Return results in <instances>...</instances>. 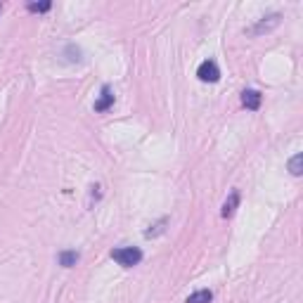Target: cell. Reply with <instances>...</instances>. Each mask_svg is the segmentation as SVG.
Segmentation results:
<instances>
[{
	"label": "cell",
	"instance_id": "2",
	"mask_svg": "<svg viewBox=\"0 0 303 303\" xmlns=\"http://www.w3.org/2000/svg\"><path fill=\"white\" fill-rule=\"evenodd\" d=\"M197 76H199V81H204V83H216L218 78H220V71H218L216 62L206 59V62H202V64H199Z\"/></svg>",
	"mask_w": 303,
	"mask_h": 303
},
{
	"label": "cell",
	"instance_id": "6",
	"mask_svg": "<svg viewBox=\"0 0 303 303\" xmlns=\"http://www.w3.org/2000/svg\"><path fill=\"white\" fill-rule=\"evenodd\" d=\"M211 299H213V294L208 292V289H202V292H195L190 299H187V303H211Z\"/></svg>",
	"mask_w": 303,
	"mask_h": 303
},
{
	"label": "cell",
	"instance_id": "4",
	"mask_svg": "<svg viewBox=\"0 0 303 303\" xmlns=\"http://www.w3.org/2000/svg\"><path fill=\"white\" fill-rule=\"evenodd\" d=\"M242 102H244L247 109H258L260 107V93L258 90H247V93L242 95Z\"/></svg>",
	"mask_w": 303,
	"mask_h": 303
},
{
	"label": "cell",
	"instance_id": "1",
	"mask_svg": "<svg viewBox=\"0 0 303 303\" xmlns=\"http://www.w3.org/2000/svg\"><path fill=\"white\" fill-rule=\"evenodd\" d=\"M111 258L116 260L119 265H123V268H133V265H138L142 260V251L138 247H121V249L111 251Z\"/></svg>",
	"mask_w": 303,
	"mask_h": 303
},
{
	"label": "cell",
	"instance_id": "3",
	"mask_svg": "<svg viewBox=\"0 0 303 303\" xmlns=\"http://www.w3.org/2000/svg\"><path fill=\"white\" fill-rule=\"evenodd\" d=\"M111 104H114V95H111V90H109V88H102V95H100V100L95 102V111H107Z\"/></svg>",
	"mask_w": 303,
	"mask_h": 303
},
{
	"label": "cell",
	"instance_id": "9",
	"mask_svg": "<svg viewBox=\"0 0 303 303\" xmlns=\"http://www.w3.org/2000/svg\"><path fill=\"white\" fill-rule=\"evenodd\" d=\"M29 10L31 12H45V10H50V2H31Z\"/></svg>",
	"mask_w": 303,
	"mask_h": 303
},
{
	"label": "cell",
	"instance_id": "5",
	"mask_svg": "<svg viewBox=\"0 0 303 303\" xmlns=\"http://www.w3.org/2000/svg\"><path fill=\"white\" fill-rule=\"evenodd\" d=\"M237 202H239V195H237V192H232V195H230V199L223 204V218H227V216H232V213H235Z\"/></svg>",
	"mask_w": 303,
	"mask_h": 303
},
{
	"label": "cell",
	"instance_id": "7",
	"mask_svg": "<svg viewBox=\"0 0 303 303\" xmlns=\"http://www.w3.org/2000/svg\"><path fill=\"white\" fill-rule=\"evenodd\" d=\"M76 260H78V253H76V251H64V253H59V263H62L64 268L76 265Z\"/></svg>",
	"mask_w": 303,
	"mask_h": 303
},
{
	"label": "cell",
	"instance_id": "8",
	"mask_svg": "<svg viewBox=\"0 0 303 303\" xmlns=\"http://www.w3.org/2000/svg\"><path fill=\"white\" fill-rule=\"evenodd\" d=\"M301 166H303V154H296L292 161H289V171H292V175H301Z\"/></svg>",
	"mask_w": 303,
	"mask_h": 303
}]
</instances>
